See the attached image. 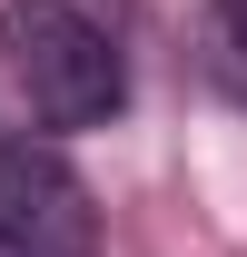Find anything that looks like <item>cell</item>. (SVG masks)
<instances>
[{
    "label": "cell",
    "instance_id": "obj_3",
    "mask_svg": "<svg viewBox=\"0 0 247 257\" xmlns=\"http://www.w3.org/2000/svg\"><path fill=\"white\" fill-rule=\"evenodd\" d=\"M217 10V69L237 79V99H247V0H208Z\"/></svg>",
    "mask_w": 247,
    "mask_h": 257
},
{
    "label": "cell",
    "instance_id": "obj_1",
    "mask_svg": "<svg viewBox=\"0 0 247 257\" xmlns=\"http://www.w3.org/2000/svg\"><path fill=\"white\" fill-rule=\"evenodd\" d=\"M0 69L40 128H109L129 109V60L79 0H0Z\"/></svg>",
    "mask_w": 247,
    "mask_h": 257
},
{
    "label": "cell",
    "instance_id": "obj_2",
    "mask_svg": "<svg viewBox=\"0 0 247 257\" xmlns=\"http://www.w3.org/2000/svg\"><path fill=\"white\" fill-rule=\"evenodd\" d=\"M0 247L10 257H89L99 247L89 178L50 139H0Z\"/></svg>",
    "mask_w": 247,
    "mask_h": 257
},
{
    "label": "cell",
    "instance_id": "obj_4",
    "mask_svg": "<svg viewBox=\"0 0 247 257\" xmlns=\"http://www.w3.org/2000/svg\"><path fill=\"white\" fill-rule=\"evenodd\" d=\"M0 257H10V247H0Z\"/></svg>",
    "mask_w": 247,
    "mask_h": 257
}]
</instances>
